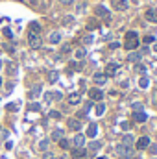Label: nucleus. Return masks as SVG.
Returning a JSON list of instances; mask_svg holds the SVG:
<instances>
[{"mask_svg":"<svg viewBox=\"0 0 157 159\" xmlns=\"http://www.w3.org/2000/svg\"><path fill=\"white\" fill-rule=\"evenodd\" d=\"M148 148H150V152H152L154 156H155V154H157V144H150Z\"/></svg>","mask_w":157,"mask_h":159,"instance_id":"nucleus-42","label":"nucleus"},{"mask_svg":"<svg viewBox=\"0 0 157 159\" xmlns=\"http://www.w3.org/2000/svg\"><path fill=\"white\" fill-rule=\"evenodd\" d=\"M70 154H72V159H83L85 156H87V150L85 148H72L70 150Z\"/></svg>","mask_w":157,"mask_h":159,"instance_id":"nucleus-15","label":"nucleus"},{"mask_svg":"<svg viewBox=\"0 0 157 159\" xmlns=\"http://www.w3.org/2000/svg\"><path fill=\"white\" fill-rule=\"evenodd\" d=\"M4 35H6L7 39H11V37H13V34H11V30H4Z\"/></svg>","mask_w":157,"mask_h":159,"instance_id":"nucleus-44","label":"nucleus"},{"mask_svg":"<svg viewBox=\"0 0 157 159\" xmlns=\"http://www.w3.org/2000/svg\"><path fill=\"white\" fill-rule=\"evenodd\" d=\"M122 144H124V146H129V148H133V135L126 133V135H124V139H122Z\"/></svg>","mask_w":157,"mask_h":159,"instance_id":"nucleus-20","label":"nucleus"},{"mask_svg":"<svg viewBox=\"0 0 157 159\" xmlns=\"http://www.w3.org/2000/svg\"><path fill=\"white\" fill-rule=\"evenodd\" d=\"M98 159H105V157H98Z\"/></svg>","mask_w":157,"mask_h":159,"instance_id":"nucleus-53","label":"nucleus"},{"mask_svg":"<svg viewBox=\"0 0 157 159\" xmlns=\"http://www.w3.org/2000/svg\"><path fill=\"white\" fill-rule=\"evenodd\" d=\"M48 41H50L52 44H59V43H61V34H59V32H52L50 37H48Z\"/></svg>","mask_w":157,"mask_h":159,"instance_id":"nucleus-18","label":"nucleus"},{"mask_svg":"<svg viewBox=\"0 0 157 159\" xmlns=\"http://www.w3.org/2000/svg\"><path fill=\"white\" fill-rule=\"evenodd\" d=\"M41 89H43L41 85H35V87L32 89V93H30V98H37V96L41 94Z\"/></svg>","mask_w":157,"mask_h":159,"instance_id":"nucleus-25","label":"nucleus"},{"mask_svg":"<svg viewBox=\"0 0 157 159\" xmlns=\"http://www.w3.org/2000/svg\"><path fill=\"white\" fill-rule=\"evenodd\" d=\"M59 4H63V6H72L74 0H59Z\"/></svg>","mask_w":157,"mask_h":159,"instance_id":"nucleus-40","label":"nucleus"},{"mask_svg":"<svg viewBox=\"0 0 157 159\" xmlns=\"http://www.w3.org/2000/svg\"><path fill=\"white\" fill-rule=\"evenodd\" d=\"M65 52H70V46H69V44H65V46H63V54H65Z\"/></svg>","mask_w":157,"mask_h":159,"instance_id":"nucleus-48","label":"nucleus"},{"mask_svg":"<svg viewBox=\"0 0 157 159\" xmlns=\"http://www.w3.org/2000/svg\"><path fill=\"white\" fill-rule=\"evenodd\" d=\"M7 109H9V111H17V106H15V104H9Z\"/></svg>","mask_w":157,"mask_h":159,"instance_id":"nucleus-45","label":"nucleus"},{"mask_svg":"<svg viewBox=\"0 0 157 159\" xmlns=\"http://www.w3.org/2000/svg\"><path fill=\"white\" fill-rule=\"evenodd\" d=\"M131 109H133V113H135V111H142V104H141V102H135V104L131 106Z\"/></svg>","mask_w":157,"mask_h":159,"instance_id":"nucleus-31","label":"nucleus"},{"mask_svg":"<svg viewBox=\"0 0 157 159\" xmlns=\"http://www.w3.org/2000/svg\"><path fill=\"white\" fill-rule=\"evenodd\" d=\"M72 20H74V17H65V19H63V24L69 26V24H72Z\"/></svg>","mask_w":157,"mask_h":159,"instance_id":"nucleus-33","label":"nucleus"},{"mask_svg":"<svg viewBox=\"0 0 157 159\" xmlns=\"http://www.w3.org/2000/svg\"><path fill=\"white\" fill-rule=\"evenodd\" d=\"M92 80H94L96 85H105V83H107V76H105L104 72H96V74L92 76Z\"/></svg>","mask_w":157,"mask_h":159,"instance_id":"nucleus-14","label":"nucleus"},{"mask_svg":"<svg viewBox=\"0 0 157 159\" xmlns=\"http://www.w3.org/2000/svg\"><path fill=\"white\" fill-rule=\"evenodd\" d=\"M74 56H76V59H83V57L87 56V50H85V48H78Z\"/></svg>","mask_w":157,"mask_h":159,"instance_id":"nucleus-28","label":"nucleus"},{"mask_svg":"<svg viewBox=\"0 0 157 159\" xmlns=\"http://www.w3.org/2000/svg\"><path fill=\"white\" fill-rule=\"evenodd\" d=\"M96 135H98V126H96L94 122H91V124L87 126V137L92 139V137H96Z\"/></svg>","mask_w":157,"mask_h":159,"instance_id":"nucleus-17","label":"nucleus"},{"mask_svg":"<svg viewBox=\"0 0 157 159\" xmlns=\"http://www.w3.org/2000/svg\"><path fill=\"white\" fill-rule=\"evenodd\" d=\"M135 70H137V72H144V70H146V67H144V65H139V63H137Z\"/></svg>","mask_w":157,"mask_h":159,"instance_id":"nucleus-39","label":"nucleus"},{"mask_svg":"<svg viewBox=\"0 0 157 159\" xmlns=\"http://www.w3.org/2000/svg\"><path fill=\"white\" fill-rule=\"evenodd\" d=\"M57 143H59V146H61L63 150H69V146H70V141H67L65 137H63V139H59Z\"/></svg>","mask_w":157,"mask_h":159,"instance_id":"nucleus-27","label":"nucleus"},{"mask_svg":"<svg viewBox=\"0 0 157 159\" xmlns=\"http://www.w3.org/2000/svg\"><path fill=\"white\" fill-rule=\"evenodd\" d=\"M57 78H59V74H57V72H50L48 81H50V83H56V81H57Z\"/></svg>","mask_w":157,"mask_h":159,"instance_id":"nucleus-30","label":"nucleus"},{"mask_svg":"<svg viewBox=\"0 0 157 159\" xmlns=\"http://www.w3.org/2000/svg\"><path fill=\"white\" fill-rule=\"evenodd\" d=\"M83 159H85V157H83Z\"/></svg>","mask_w":157,"mask_h":159,"instance_id":"nucleus-55","label":"nucleus"},{"mask_svg":"<svg viewBox=\"0 0 157 159\" xmlns=\"http://www.w3.org/2000/svg\"><path fill=\"white\" fill-rule=\"evenodd\" d=\"M100 148H102V143L100 141H92V143H89V148H85V150H87L89 156H94Z\"/></svg>","mask_w":157,"mask_h":159,"instance_id":"nucleus-9","label":"nucleus"},{"mask_svg":"<svg viewBox=\"0 0 157 159\" xmlns=\"http://www.w3.org/2000/svg\"><path fill=\"white\" fill-rule=\"evenodd\" d=\"M148 85H150V80L146 78V76H142V78L139 80V87H141V89H146Z\"/></svg>","mask_w":157,"mask_h":159,"instance_id":"nucleus-26","label":"nucleus"},{"mask_svg":"<svg viewBox=\"0 0 157 159\" xmlns=\"http://www.w3.org/2000/svg\"><path fill=\"white\" fill-rule=\"evenodd\" d=\"M92 43V35H85L83 37V44H91Z\"/></svg>","mask_w":157,"mask_h":159,"instance_id":"nucleus-34","label":"nucleus"},{"mask_svg":"<svg viewBox=\"0 0 157 159\" xmlns=\"http://www.w3.org/2000/svg\"><path fill=\"white\" fill-rule=\"evenodd\" d=\"M67 102H69L70 106H78L79 102H81V94H79V93H72V94H69Z\"/></svg>","mask_w":157,"mask_h":159,"instance_id":"nucleus-16","label":"nucleus"},{"mask_svg":"<svg viewBox=\"0 0 157 159\" xmlns=\"http://www.w3.org/2000/svg\"><path fill=\"white\" fill-rule=\"evenodd\" d=\"M89 98H91L92 102H100V100H104V91L98 89V87L89 89Z\"/></svg>","mask_w":157,"mask_h":159,"instance_id":"nucleus-4","label":"nucleus"},{"mask_svg":"<svg viewBox=\"0 0 157 159\" xmlns=\"http://www.w3.org/2000/svg\"><path fill=\"white\" fill-rule=\"evenodd\" d=\"M111 6L117 11H126L129 7V0H111Z\"/></svg>","mask_w":157,"mask_h":159,"instance_id":"nucleus-6","label":"nucleus"},{"mask_svg":"<svg viewBox=\"0 0 157 159\" xmlns=\"http://www.w3.org/2000/svg\"><path fill=\"white\" fill-rule=\"evenodd\" d=\"M144 19H146L148 22H154V24H157V7H150V9H146Z\"/></svg>","mask_w":157,"mask_h":159,"instance_id":"nucleus-7","label":"nucleus"},{"mask_svg":"<svg viewBox=\"0 0 157 159\" xmlns=\"http://www.w3.org/2000/svg\"><path fill=\"white\" fill-rule=\"evenodd\" d=\"M44 100H46V102H52V100H54L52 93H46V94H44Z\"/></svg>","mask_w":157,"mask_h":159,"instance_id":"nucleus-43","label":"nucleus"},{"mask_svg":"<svg viewBox=\"0 0 157 159\" xmlns=\"http://www.w3.org/2000/svg\"><path fill=\"white\" fill-rule=\"evenodd\" d=\"M70 65H72V69H74V70H81V69H83V65H81V63H70Z\"/></svg>","mask_w":157,"mask_h":159,"instance_id":"nucleus-38","label":"nucleus"},{"mask_svg":"<svg viewBox=\"0 0 157 159\" xmlns=\"http://www.w3.org/2000/svg\"><path fill=\"white\" fill-rule=\"evenodd\" d=\"M0 67H2V63H0Z\"/></svg>","mask_w":157,"mask_h":159,"instance_id":"nucleus-54","label":"nucleus"},{"mask_svg":"<svg viewBox=\"0 0 157 159\" xmlns=\"http://www.w3.org/2000/svg\"><path fill=\"white\" fill-rule=\"evenodd\" d=\"M94 13H96V17L105 19L107 22L111 20V13H109V9H107L105 6H96V7H94Z\"/></svg>","mask_w":157,"mask_h":159,"instance_id":"nucleus-3","label":"nucleus"},{"mask_svg":"<svg viewBox=\"0 0 157 159\" xmlns=\"http://www.w3.org/2000/svg\"><path fill=\"white\" fill-rule=\"evenodd\" d=\"M43 159H57V157H56L54 154H50V152H44V157Z\"/></svg>","mask_w":157,"mask_h":159,"instance_id":"nucleus-41","label":"nucleus"},{"mask_svg":"<svg viewBox=\"0 0 157 159\" xmlns=\"http://www.w3.org/2000/svg\"><path fill=\"white\" fill-rule=\"evenodd\" d=\"M141 57H142V54H141V52H137V50H133V52H129V54H128V61H129V63H135V65L141 61Z\"/></svg>","mask_w":157,"mask_h":159,"instance_id":"nucleus-13","label":"nucleus"},{"mask_svg":"<svg viewBox=\"0 0 157 159\" xmlns=\"http://www.w3.org/2000/svg\"><path fill=\"white\" fill-rule=\"evenodd\" d=\"M0 85H2V78H0Z\"/></svg>","mask_w":157,"mask_h":159,"instance_id":"nucleus-52","label":"nucleus"},{"mask_svg":"<svg viewBox=\"0 0 157 159\" xmlns=\"http://www.w3.org/2000/svg\"><path fill=\"white\" fill-rule=\"evenodd\" d=\"M61 159H72V157H67V156H63V157H61Z\"/></svg>","mask_w":157,"mask_h":159,"instance_id":"nucleus-51","label":"nucleus"},{"mask_svg":"<svg viewBox=\"0 0 157 159\" xmlns=\"http://www.w3.org/2000/svg\"><path fill=\"white\" fill-rule=\"evenodd\" d=\"M67 126H69L72 131H79V129H81V120H78V119H69V120H67Z\"/></svg>","mask_w":157,"mask_h":159,"instance_id":"nucleus-12","label":"nucleus"},{"mask_svg":"<svg viewBox=\"0 0 157 159\" xmlns=\"http://www.w3.org/2000/svg\"><path fill=\"white\" fill-rule=\"evenodd\" d=\"M30 34H41V24L39 22H30Z\"/></svg>","mask_w":157,"mask_h":159,"instance_id":"nucleus-22","label":"nucleus"},{"mask_svg":"<svg viewBox=\"0 0 157 159\" xmlns=\"http://www.w3.org/2000/svg\"><path fill=\"white\" fill-rule=\"evenodd\" d=\"M154 41H155L154 35H146V37H144V43H146V44H150V43H154Z\"/></svg>","mask_w":157,"mask_h":159,"instance_id":"nucleus-36","label":"nucleus"},{"mask_svg":"<svg viewBox=\"0 0 157 159\" xmlns=\"http://www.w3.org/2000/svg\"><path fill=\"white\" fill-rule=\"evenodd\" d=\"M105 113V104H98L96 106V115L100 117V115H104Z\"/></svg>","mask_w":157,"mask_h":159,"instance_id":"nucleus-29","label":"nucleus"},{"mask_svg":"<svg viewBox=\"0 0 157 159\" xmlns=\"http://www.w3.org/2000/svg\"><path fill=\"white\" fill-rule=\"evenodd\" d=\"M118 46H120V44H118L117 41H115V43H111V44H109V48H113V50H115V48H118Z\"/></svg>","mask_w":157,"mask_h":159,"instance_id":"nucleus-46","label":"nucleus"},{"mask_svg":"<svg viewBox=\"0 0 157 159\" xmlns=\"http://www.w3.org/2000/svg\"><path fill=\"white\" fill-rule=\"evenodd\" d=\"M52 96H54V100H61V98H63V93L57 91V93H52Z\"/></svg>","mask_w":157,"mask_h":159,"instance_id":"nucleus-35","label":"nucleus"},{"mask_svg":"<svg viewBox=\"0 0 157 159\" xmlns=\"http://www.w3.org/2000/svg\"><path fill=\"white\" fill-rule=\"evenodd\" d=\"M146 119H148V117H146L144 111H135V113H133V120H135V122H146Z\"/></svg>","mask_w":157,"mask_h":159,"instance_id":"nucleus-19","label":"nucleus"},{"mask_svg":"<svg viewBox=\"0 0 157 159\" xmlns=\"http://www.w3.org/2000/svg\"><path fill=\"white\" fill-rule=\"evenodd\" d=\"M59 139H63V129H54L52 131V141H59Z\"/></svg>","mask_w":157,"mask_h":159,"instance_id":"nucleus-23","label":"nucleus"},{"mask_svg":"<svg viewBox=\"0 0 157 159\" xmlns=\"http://www.w3.org/2000/svg\"><path fill=\"white\" fill-rule=\"evenodd\" d=\"M30 4H32V6H37V4H39V0H30Z\"/></svg>","mask_w":157,"mask_h":159,"instance_id":"nucleus-50","label":"nucleus"},{"mask_svg":"<svg viewBox=\"0 0 157 159\" xmlns=\"http://www.w3.org/2000/svg\"><path fill=\"white\" fill-rule=\"evenodd\" d=\"M41 106L39 104H30V111H39Z\"/></svg>","mask_w":157,"mask_h":159,"instance_id":"nucleus-37","label":"nucleus"},{"mask_svg":"<svg viewBox=\"0 0 157 159\" xmlns=\"http://www.w3.org/2000/svg\"><path fill=\"white\" fill-rule=\"evenodd\" d=\"M0 137H2V139L6 137V129H0Z\"/></svg>","mask_w":157,"mask_h":159,"instance_id":"nucleus-49","label":"nucleus"},{"mask_svg":"<svg viewBox=\"0 0 157 159\" xmlns=\"http://www.w3.org/2000/svg\"><path fill=\"white\" fill-rule=\"evenodd\" d=\"M28 44L32 48H41V44H43L41 35H37V34H28Z\"/></svg>","mask_w":157,"mask_h":159,"instance_id":"nucleus-5","label":"nucleus"},{"mask_svg":"<svg viewBox=\"0 0 157 159\" xmlns=\"http://www.w3.org/2000/svg\"><path fill=\"white\" fill-rule=\"evenodd\" d=\"M6 70H7V74H9V76H15V74H17V65H15L13 61H9V63H7V67H6Z\"/></svg>","mask_w":157,"mask_h":159,"instance_id":"nucleus-21","label":"nucleus"},{"mask_svg":"<svg viewBox=\"0 0 157 159\" xmlns=\"http://www.w3.org/2000/svg\"><path fill=\"white\" fill-rule=\"evenodd\" d=\"M118 69H120L118 63H109V65L105 67V72H104V74H105L107 78H109V76H115V74L118 72Z\"/></svg>","mask_w":157,"mask_h":159,"instance_id":"nucleus-10","label":"nucleus"},{"mask_svg":"<svg viewBox=\"0 0 157 159\" xmlns=\"http://www.w3.org/2000/svg\"><path fill=\"white\" fill-rule=\"evenodd\" d=\"M83 144H85V135H83V133H78V135L72 139V146H74V148H83Z\"/></svg>","mask_w":157,"mask_h":159,"instance_id":"nucleus-11","label":"nucleus"},{"mask_svg":"<svg viewBox=\"0 0 157 159\" xmlns=\"http://www.w3.org/2000/svg\"><path fill=\"white\" fill-rule=\"evenodd\" d=\"M48 144H50V139H43L39 143V150L41 152H46L48 150Z\"/></svg>","mask_w":157,"mask_h":159,"instance_id":"nucleus-24","label":"nucleus"},{"mask_svg":"<svg viewBox=\"0 0 157 159\" xmlns=\"http://www.w3.org/2000/svg\"><path fill=\"white\" fill-rule=\"evenodd\" d=\"M117 156H120L122 159H129L133 156V148H129V146H124L122 143L117 144Z\"/></svg>","mask_w":157,"mask_h":159,"instance_id":"nucleus-2","label":"nucleus"},{"mask_svg":"<svg viewBox=\"0 0 157 159\" xmlns=\"http://www.w3.org/2000/svg\"><path fill=\"white\" fill-rule=\"evenodd\" d=\"M122 129H129V122H122Z\"/></svg>","mask_w":157,"mask_h":159,"instance_id":"nucleus-47","label":"nucleus"},{"mask_svg":"<svg viewBox=\"0 0 157 159\" xmlns=\"http://www.w3.org/2000/svg\"><path fill=\"white\" fill-rule=\"evenodd\" d=\"M152 144V141H150V137H141L137 143H135V146H137V150H148V146Z\"/></svg>","mask_w":157,"mask_h":159,"instance_id":"nucleus-8","label":"nucleus"},{"mask_svg":"<svg viewBox=\"0 0 157 159\" xmlns=\"http://www.w3.org/2000/svg\"><path fill=\"white\" fill-rule=\"evenodd\" d=\"M48 117H50V119H61V113H59V111H50Z\"/></svg>","mask_w":157,"mask_h":159,"instance_id":"nucleus-32","label":"nucleus"},{"mask_svg":"<svg viewBox=\"0 0 157 159\" xmlns=\"http://www.w3.org/2000/svg\"><path fill=\"white\" fill-rule=\"evenodd\" d=\"M139 44H141V41H139V34L137 32H128L126 34V43H124V48L126 50L133 52V50L139 48Z\"/></svg>","mask_w":157,"mask_h":159,"instance_id":"nucleus-1","label":"nucleus"}]
</instances>
